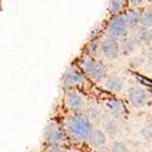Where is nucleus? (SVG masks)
Returning <instances> with one entry per match:
<instances>
[{"mask_svg": "<svg viewBox=\"0 0 152 152\" xmlns=\"http://www.w3.org/2000/svg\"><path fill=\"white\" fill-rule=\"evenodd\" d=\"M65 129L68 136L77 142L86 141L88 136L93 130L90 119L84 115H73L65 122Z\"/></svg>", "mask_w": 152, "mask_h": 152, "instance_id": "f257e3e1", "label": "nucleus"}, {"mask_svg": "<svg viewBox=\"0 0 152 152\" xmlns=\"http://www.w3.org/2000/svg\"><path fill=\"white\" fill-rule=\"evenodd\" d=\"M82 68L95 80H102L107 77V69L104 63L94 58H85L82 62Z\"/></svg>", "mask_w": 152, "mask_h": 152, "instance_id": "f03ea898", "label": "nucleus"}, {"mask_svg": "<svg viewBox=\"0 0 152 152\" xmlns=\"http://www.w3.org/2000/svg\"><path fill=\"white\" fill-rule=\"evenodd\" d=\"M128 97L130 104L135 108H144L151 104L150 94L145 89H141V88H137V86L130 88L128 93Z\"/></svg>", "mask_w": 152, "mask_h": 152, "instance_id": "7ed1b4c3", "label": "nucleus"}, {"mask_svg": "<svg viewBox=\"0 0 152 152\" xmlns=\"http://www.w3.org/2000/svg\"><path fill=\"white\" fill-rule=\"evenodd\" d=\"M126 29L128 28H126L124 15L116 14V16L113 17L108 23L107 33H108L110 37H113V38H116V39H121V38L125 37Z\"/></svg>", "mask_w": 152, "mask_h": 152, "instance_id": "20e7f679", "label": "nucleus"}, {"mask_svg": "<svg viewBox=\"0 0 152 152\" xmlns=\"http://www.w3.org/2000/svg\"><path fill=\"white\" fill-rule=\"evenodd\" d=\"M100 51L102 54L107 60H116L118 56H119V44L117 42L116 38L113 37H107L105 39L101 42V45H100Z\"/></svg>", "mask_w": 152, "mask_h": 152, "instance_id": "39448f33", "label": "nucleus"}, {"mask_svg": "<svg viewBox=\"0 0 152 152\" xmlns=\"http://www.w3.org/2000/svg\"><path fill=\"white\" fill-rule=\"evenodd\" d=\"M44 136H45V141L49 145H60L65 141V134L63 130L61 129V126L55 123L51 122L46 125L45 132H44Z\"/></svg>", "mask_w": 152, "mask_h": 152, "instance_id": "423d86ee", "label": "nucleus"}, {"mask_svg": "<svg viewBox=\"0 0 152 152\" xmlns=\"http://www.w3.org/2000/svg\"><path fill=\"white\" fill-rule=\"evenodd\" d=\"M63 85L67 88H72L75 85H80L84 83V75L82 72L77 69H68L62 78Z\"/></svg>", "mask_w": 152, "mask_h": 152, "instance_id": "0eeeda50", "label": "nucleus"}, {"mask_svg": "<svg viewBox=\"0 0 152 152\" xmlns=\"http://www.w3.org/2000/svg\"><path fill=\"white\" fill-rule=\"evenodd\" d=\"M65 102L72 111H79L84 107V99L75 91H67L65 94Z\"/></svg>", "mask_w": 152, "mask_h": 152, "instance_id": "6e6552de", "label": "nucleus"}, {"mask_svg": "<svg viewBox=\"0 0 152 152\" xmlns=\"http://www.w3.org/2000/svg\"><path fill=\"white\" fill-rule=\"evenodd\" d=\"M86 141H88V144H89L90 146H93V147H102L107 142V136H106V134L102 130L93 129L91 133L89 134V136H88Z\"/></svg>", "mask_w": 152, "mask_h": 152, "instance_id": "1a4fd4ad", "label": "nucleus"}, {"mask_svg": "<svg viewBox=\"0 0 152 152\" xmlns=\"http://www.w3.org/2000/svg\"><path fill=\"white\" fill-rule=\"evenodd\" d=\"M124 85H125V80L123 77H119V75H111V77H107L105 80L106 89L112 93H121L124 89Z\"/></svg>", "mask_w": 152, "mask_h": 152, "instance_id": "9d476101", "label": "nucleus"}, {"mask_svg": "<svg viewBox=\"0 0 152 152\" xmlns=\"http://www.w3.org/2000/svg\"><path fill=\"white\" fill-rule=\"evenodd\" d=\"M135 40L137 44L140 45H150L152 44V31H150V28L147 27H141L136 31V37Z\"/></svg>", "mask_w": 152, "mask_h": 152, "instance_id": "9b49d317", "label": "nucleus"}, {"mask_svg": "<svg viewBox=\"0 0 152 152\" xmlns=\"http://www.w3.org/2000/svg\"><path fill=\"white\" fill-rule=\"evenodd\" d=\"M124 20L126 23V28L136 29L140 24V12L136 10H130L124 15Z\"/></svg>", "mask_w": 152, "mask_h": 152, "instance_id": "f8f14e48", "label": "nucleus"}, {"mask_svg": "<svg viewBox=\"0 0 152 152\" xmlns=\"http://www.w3.org/2000/svg\"><path fill=\"white\" fill-rule=\"evenodd\" d=\"M121 45H119V50H122V53L124 54V55H129V54H132L134 50L136 49V45H137V43H136V40H135V38H121Z\"/></svg>", "mask_w": 152, "mask_h": 152, "instance_id": "ddd939ff", "label": "nucleus"}, {"mask_svg": "<svg viewBox=\"0 0 152 152\" xmlns=\"http://www.w3.org/2000/svg\"><path fill=\"white\" fill-rule=\"evenodd\" d=\"M125 3H126V0H110L108 11L111 12V14H113V15L119 14V12L124 9Z\"/></svg>", "mask_w": 152, "mask_h": 152, "instance_id": "4468645a", "label": "nucleus"}, {"mask_svg": "<svg viewBox=\"0 0 152 152\" xmlns=\"http://www.w3.org/2000/svg\"><path fill=\"white\" fill-rule=\"evenodd\" d=\"M140 23L144 27L151 28L152 27V10L145 9L140 12Z\"/></svg>", "mask_w": 152, "mask_h": 152, "instance_id": "2eb2a0df", "label": "nucleus"}, {"mask_svg": "<svg viewBox=\"0 0 152 152\" xmlns=\"http://www.w3.org/2000/svg\"><path fill=\"white\" fill-rule=\"evenodd\" d=\"M107 108L110 110V112L112 115L116 116V117L122 116L123 111H124V107L119 101H110V102H107Z\"/></svg>", "mask_w": 152, "mask_h": 152, "instance_id": "dca6fc26", "label": "nucleus"}, {"mask_svg": "<svg viewBox=\"0 0 152 152\" xmlns=\"http://www.w3.org/2000/svg\"><path fill=\"white\" fill-rule=\"evenodd\" d=\"M119 117H116L113 116L112 118H108L107 122H106V129L110 132V133H116L119 128V123H118V119Z\"/></svg>", "mask_w": 152, "mask_h": 152, "instance_id": "f3484780", "label": "nucleus"}, {"mask_svg": "<svg viewBox=\"0 0 152 152\" xmlns=\"http://www.w3.org/2000/svg\"><path fill=\"white\" fill-rule=\"evenodd\" d=\"M111 151H113V152H126V151H129V148H128V146H126L124 142L116 141V142L112 144Z\"/></svg>", "mask_w": 152, "mask_h": 152, "instance_id": "a211bd4d", "label": "nucleus"}, {"mask_svg": "<svg viewBox=\"0 0 152 152\" xmlns=\"http://www.w3.org/2000/svg\"><path fill=\"white\" fill-rule=\"evenodd\" d=\"M141 134L147 141H152V124L146 125L145 128L141 130Z\"/></svg>", "mask_w": 152, "mask_h": 152, "instance_id": "6ab92c4d", "label": "nucleus"}, {"mask_svg": "<svg viewBox=\"0 0 152 152\" xmlns=\"http://www.w3.org/2000/svg\"><path fill=\"white\" fill-rule=\"evenodd\" d=\"M142 1H144V0H128V3H129L133 7H136V6H139V5H141Z\"/></svg>", "mask_w": 152, "mask_h": 152, "instance_id": "aec40b11", "label": "nucleus"}]
</instances>
